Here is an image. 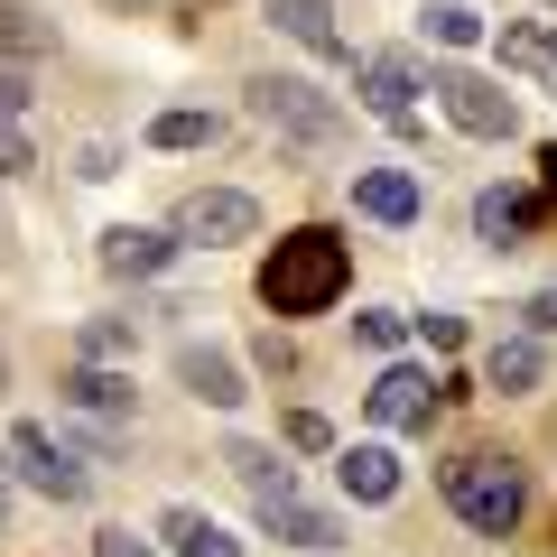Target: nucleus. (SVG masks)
<instances>
[{"label": "nucleus", "instance_id": "nucleus-1", "mask_svg": "<svg viewBox=\"0 0 557 557\" xmlns=\"http://www.w3.org/2000/svg\"><path fill=\"white\" fill-rule=\"evenodd\" d=\"M344 288H354V251L325 223H298V233H278L260 251V307L270 317H325Z\"/></svg>", "mask_w": 557, "mask_h": 557}, {"label": "nucleus", "instance_id": "nucleus-2", "mask_svg": "<svg viewBox=\"0 0 557 557\" xmlns=\"http://www.w3.org/2000/svg\"><path fill=\"white\" fill-rule=\"evenodd\" d=\"M437 493H446V511H456L474 539H511L520 520H530V465L493 456V446H465V456L437 465Z\"/></svg>", "mask_w": 557, "mask_h": 557}, {"label": "nucleus", "instance_id": "nucleus-3", "mask_svg": "<svg viewBox=\"0 0 557 557\" xmlns=\"http://www.w3.org/2000/svg\"><path fill=\"white\" fill-rule=\"evenodd\" d=\"M242 94H251V121H260V131L298 139V149H335V139H344V102L317 94L307 75H251Z\"/></svg>", "mask_w": 557, "mask_h": 557}, {"label": "nucleus", "instance_id": "nucleus-4", "mask_svg": "<svg viewBox=\"0 0 557 557\" xmlns=\"http://www.w3.org/2000/svg\"><path fill=\"white\" fill-rule=\"evenodd\" d=\"M354 94H362V112H372L381 131H399V139H418V131H428V121H418L428 65H418L409 47H372V57H354Z\"/></svg>", "mask_w": 557, "mask_h": 557}, {"label": "nucleus", "instance_id": "nucleus-5", "mask_svg": "<svg viewBox=\"0 0 557 557\" xmlns=\"http://www.w3.org/2000/svg\"><path fill=\"white\" fill-rule=\"evenodd\" d=\"M428 94H437V112L456 121L465 139H511V131H520V102L502 94V75H474V65H428Z\"/></svg>", "mask_w": 557, "mask_h": 557}, {"label": "nucleus", "instance_id": "nucleus-6", "mask_svg": "<svg viewBox=\"0 0 557 557\" xmlns=\"http://www.w3.org/2000/svg\"><path fill=\"white\" fill-rule=\"evenodd\" d=\"M10 474H20L28 493H47V502H94V465H84L57 428H38V418L10 428Z\"/></svg>", "mask_w": 557, "mask_h": 557}, {"label": "nucleus", "instance_id": "nucleus-7", "mask_svg": "<svg viewBox=\"0 0 557 557\" xmlns=\"http://www.w3.org/2000/svg\"><path fill=\"white\" fill-rule=\"evenodd\" d=\"M168 233H177L186 251H233V242H260V205L242 196V186H196Z\"/></svg>", "mask_w": 557, "mask_h": 557}, {"label": "nucleus", "instance_id": "nucleus-8", "mask_svg": "<svg viewBox=\"0 0 557 557\" xmlns=\"http://www.w3.org/2000/svg\"><path fill=\"white\" fill-rule=\"evenodd\" d=\"M260 20H270L288 47H307L317 65H354V38L335 28V0H260Z\"/></svg>", "mask_w": 557, "mask_h": 557}, {"label": "nucleus", "instance_id": "nucleus-9", "mask_svg": "<svg viewBox=\"0 0 557 557\" xmlns=\"http://www.w3.org/2000/svg\"><path fill=\"white\" fill-rule=\"evenodd\" d=\"M437 399H446V391L418 372V362H381V381L362 391V409H372V428H428Z\"/></svg>", "mask_w": 557, "mask_h": 557}, {"label": "nucleus", "instance_id": "nucleus-10", "mask_svg": "<svg viewBox=\"0 0 557 557\" xmlns=\"http://www.w3.org/2000/svg\"><path fill=\"white\" fill-rule=\"evenodd\" d=\"M539 223H548V196L539 186H483L474 196V242H493V251H520Z\"/></svg>", "mask_w": 557, "mask_h": 557}, {"label": "nucleus", "instance_id": "nucleus-11", "mask_svg": "<svg viewBox=\"0 0 557 557\" xmlns=\"http://www.w3.org/2000/svg\"><path fill=\"white\" fill-rule=\"evenodd\" d=\"M177 391L205 399V409H242L251 399V381H242V354H223V344H177Z\"/></svg>", "mask_w": 557, "mask_h": 557}, {"label": "nucleus", "instance_id": "nucleus-12", "mask_svg": "<svg viewBox=\"0 0 557 557\" xmlns=\"http://www.w3.org/2000/svg\"><path fill=\"white\" fill-rule=\"evenodd\" d=\"M354 214H372V223H418L428 214V186H418V168H354Z\"/></svg>", "mask_w": 557, "mask_h": 557}, {"label": "nucleus", "instance_id": "nucleus-13", "mask_svg": "<svg viewBox=\"0 0 557 557\" xmlns=\"http://www.w3.org/2000/svg\"><path fill=\"white\" fill-rule=\"evenodd\" d=\"M177 251L186 242L159 233V223H112V233H102V270L112 278H159V270H177Z\"/></svg>", "mask_w": 557, "mask_h": 557}, {"label": "nucleus", "instance_id": "nucleus-14", "mask_svg": "<svg viewBox=\"0 0 557 557\" xmlns=\"http://www.w3.org/2000/svg\"><path fill=\"white\" fill-rule=\"evenodd\" d=\"M335 483H344V502L381 511V502H399V456H391L381 437H362V446H335Z\"/></svg>", "mask_w": 557, "mask_h": 557}, {"label": "nucleus", "instance_id": "nucleus-15", "mask_svg": "<svg viewBox=\"0 0 557 557\" xmlns=\"http://www.w3.org/2000/svg\"><path fill=\"white\" fill-rule=\"evenodd\" d=\"M493 57L511 65V75H530V84L557 94V20H502L493 28Z\"/></svg>", "mask_w": 557, "mask_h": 557}, {"label": "nucleus", "instance_id": "nucleus-16", "mask_svg": "<svg viewBox=\"0 0 557 557\" xmlns=\"http://www.w3.org/2000/svg\"><path fill=\"white\" fill-rule=\"evenodd\" d=\"M251 511H260V530H270V539H288V548H344V520L335 511H317V502H307V493H288V502H251Z\"/></svg>", "mask_w": 557, "mask_h": 557}, {"label": "nucleus", "instance_id": "nucleus-17", "mask_svg": "<svg viewBox=\"0 0 557 557\" xmlns=\"http://www.w3.org/2000/svg\"><path fill=\"white\" fill-rule=\"evenodd\" d=\"M57 399L84 409V418H102V428H121V418H131V372H112V362H75V372L57 381Z\"/></svg>", "mask_w": 557, "mask_h": 557}, {"label": "nucleus", "instance_id": "nucleus-18", "mask_svg": "<svg viewBox=\"0 0 557 557\" xmlns=\"http://www.w3.org/2000/svg\"><path fill=\"white\" fill-rule=\"evenodd\" d=\"M159 539H168V557H242V539L223 530L214 511H196V502H168V511H159Z\"/></svg>", "mask_w": 557, "mask_h": 557}, {"label": "nucleus", "instance_id": "nucleus-19", "mask_svg": "<svg viewBox=\"0 0 557 557\" xmlns=\"http://www.w3.org/2000/svg\"><path fill=\"white\" fill-rule=\"evenodd\" d=\"M539 381H548V354H539V335H502L493 354H483V391H502V399H530Z\"/></svg>", "mask_w": 557, "mask_h": 557}, {"label": "nucleus", "instance_id": "nucleus-20", "mask_svg": "<svg viewBox=\"0 0 557 557\" xmlns=\"http://www.w3.org/2000/svg\"><path fill=\"white\" fill-rule=\"evenodd\" d=\"M418 38L437 47V57H465V47L493 38V20H483L474 0H428V10H418Z\"/></svg>", "mask_w": 557, "mask_h": 557}, {"label": "nucleus", "instance_id": "nucleus-21", "mask_svg": "<svg viewBox=\"0 0 557 557\" xmlns=\"http://www.w3.org/2000/svg\"><path fill=\"white\" fill-rule=\"evenodd\" d=\"M223 465H233V474L251 483V502H288V493H298V465H278V446L233 437V446H223Z\"/></svg>", "mask_w": 557, "mask_h": 557}, {"label": "nucleus", "instance_id": "nucleus-22", "mask_svg": "<svg viewBox=\"0 0 557 557\" xmlns=\"http://www.w3.org/2000/svg\"><path fill=\"white\" fill-rule=\"evenodd\" d=\"M57 57V20H38L28 0H0V65H38Z\"/></svg>", "mask_w": 557, "mask_h": 557}, {"label": "nucleus", "instance_id": "nucleus-23", "mask_svg": "<svg viewBox=\"0 0 557 557\" xmlns=\"http://www.w3.org/2000/svg\"><path fill=\"white\" fill-rule=\"evenodd\" d=\"M139 139H149V149H214V139H223V121H214V112H186V102H177V112H159Z\"/></svg>", "mask_w": 557, "mask_h": 557}, {"label": "nucleus", "instance_id": "nucleus-24", "mask_svg": "<svg viewBox=\"0 0 557 557\" xmlns=\"http://www.w3.org/2000/svg\"><path fill=\"white\" fill-rule=\"evenodd\" d=\"M75 344H84L75 362H112V372H121V362L139 354V325H131V317H94V325H84Z\"/></svg>", "mask_w": 557, "mask_h": 557}, {"label": "nucleus", "instance_id": "nucleus-25", "mask_svg": "<svg viewBox=\"0 0 557 557\" xmlns=\"http://www.w3.org/2000/svg\"><path fill=\"white\" fill-rule=\"evenodd\" d=\"M354 335L372 344V354H399V344H409V317H399V307H362V317H354Z\"/></svg>", "mask_w": 557, "mask_h": 557}, {"label": "nucleus", "instance_id": "nucleus-26", "mask_svg": "<svg viewBox=\"0 0 557 557\" xmlns=\"http://www.w3.org/2000/svg\"><path fill=\"white\" fill-rule=\"evenodd\" d=\"M278 437L298 446V456H335V428H325L317 409H288V418H278Z\"/></svg>", "mask_w": 557, "mask_h": 557}, {"label": "nucleus", "instance_id": "nucleus-27", "mask_svg": "<svg viewBox=\"0 0 557 557\" xmlns=\"http://www.w3.org/2000/svg\"><path fill=\"white\" fill-rule=\"evenodd\" d=\"M38 168V149H28V131L20 121H0V177H28Z\"/></svg>", "mask_w": 557, "mask_h": 557}, {"label": "nucleus", "instance_id": "nucleus-28", "mask_svg": "<svg viewBox=\"0 0 557 557\" xmlns=\"http://www.w3.org/2000/svg\"><path fill=\"white\" fill-rule=\"evenodd\" d=\"M251 362H260V372H298V344H288V335H278V325H270V335L251 344Z\"/></svg>", "mask_w": 557, "mask_h": 557}, {"label": "nucleus", "instance_id": "nucleus-29", "mask_svg": "<svg viewBox=\"0 0 557 557\" xmlns=\"http://www.w3.org/2000/svg\"><path fill=\"white\" fill-rule=\"evenodd\" d=\"M112 168H121V149H112V139H84V149H75V177H112Z\"/></svg>", "mask_w": 557, "mask_h": 557}, {"label": "nucleus", "instance_id": "nucleus-30", "mask_svg": "<svg viewBox=\"0 0 557 557\" xmlns=\"http://www.w3.org/2000/svg\"><path fill=\"white\" fill-rule=\"evenodd\" d=\"M520 335H557V278H548V288H539L530 307H520Z\"/></svg>", "mask_w": 557, "mask_h": 557}, {"label": "nucleus", "instance_id": "nucleus-31", "mask_svg": "<svg viewBox=\"0 0 557 557\" xmlns=\"http://www.w3.org/2000/svg\"><path fill=\"white\" fill-rule=\"evenodd\" d=\"M418 335L437 344V354H456V344H465V317H446V307H437V317H418Z\"/></svg>", "mask_w": 557, "mask_h": 557}, {"label": "nucleus", "instance_id": "nucleus-32", "mask_svg": "<svg viewBox=\"0 0 557 557\" xmlns=\"http://www.w3.org/2000/svg\"><path fill=\"white\" fill-rule=\"evenodd\" d=\"M94 557H168V548H149V539H131V530H102Z\"/></svg>", "mask_w": 557, "mask_h": 557}, {"label": "nucleus", "instance_id": "nucleus-33", "mask_svg": "<svg viewBox=\"0 0 557 557\" xmlns=\"http://www.w3.org/2000/svg\"><path fill=\"white\" fill-rule=\"evenodd\" d=\"M28 112V75H20V65H0V121H20Z\"/></svg>", "mask_w": 557, "mask_h": 557}, {"label": "nucleus", "instance_id": "nucleus-34", "mask_svg": "<svg viewBox=\"0 0 557 557\" xmlns=\"http://www.w3.org/2000/svg\"><path fill=\"white\" fill-rule=\"evenodd\" d=\"M539 196L557 205V139H548V149H539Z\"/></svg>", "mask_w": 557, "mask_h": 557}, {"label": "nucleus", "instance_id": "nucleus-35", "mask_svg": "<svg viewBox=\"0 0 557 557\" xmlns=\"http://www.w3.org/2000/svg\"><path fill=\"white\" fill-rule=\"evenodd\" d=\"M0 539H10V465H0Z\"/></svg>", "mask_w": 557, "mask_h": 557}, {"label": "nucleus", "instance_id": "nucleus-36", "mask_svg": "<svg viewBox=\"0 0 557 557\" xmlns=\"http://www.w3.org/2000/svg\"><path fill=\"white\" fill-rule=\"evenodd\" d=\"M0 399H10V354H0Z\"/></svg>", "mask_w": 557, "mask_h": 557}]
</instances>
